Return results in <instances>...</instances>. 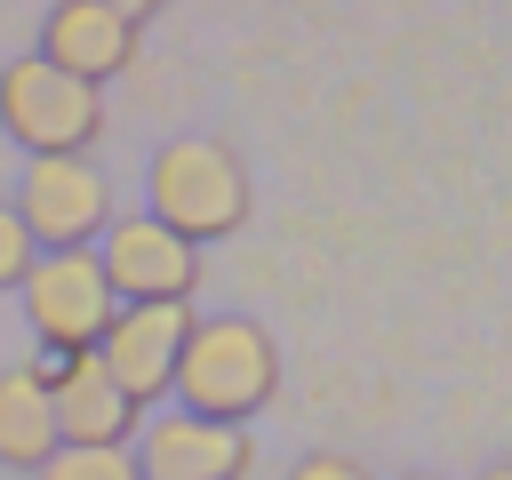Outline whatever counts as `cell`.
Here are the masks:
<instances>
[{"instance_id": "obj_15", "label": "cell", "mask_w": 512, "mask_h": 480, "mask_svg": "<svg viewBox=\"0 0 512 480\" xmlns=\"http://www.w3.org/2000/svg\"><path fill=\"white\" fill-rule=\"evenodd\" d=\"M104 8H120L128 24H152V16H160V8H176V0H104Z\"/></svg>"}, {"instance_id": "obj_16", "label": "cell", "mask_w": 512, "mask_h": 480, "mask_svg": "<svg viewBox=\"0 0 512 480\" xmlns=\"http://www.w3.org/2000/svg\"><path fill=\"white\" fill-rule=\"evenodd\" d=\"M480 480H512V464H488V472H480Z\"/></svg>"}, {"instance_id": "obj_7", "label": "cell", "mask_w": 512, "mask_h": 480, "mask_svg": "<svg viewBox=\"0 0 512 480\" xmlns=\"http://www.w3.org/2000/svg\"><path fill=\"white\" fill-rule=\"evenodd\" d=\"M128 448H136V472L144 480H248L256 472V432L248 424L192 416V408L144 416Z\"/></svg>"}, {"instance_id": "obj_4", "label": "cell", "mask_w": 512, "mask_h": 480, "mask_svg": "<svg viewBox=\"0 0 512 480\" xmlns=\"http://www.w3.org/2000/svg\"><path fill=\"white\" fill-rule=\"evenodd\" d=\"M16 296H24L32 344H40L48 360L96 352L104 320L120 312V296H112V280H104L96 248H40V256H32V272L16 280Z\"/></svg>"}, {"instance_id": "obj_12", "label": "cell", "mask_w": 512, "mask_h": 480, "mask_svg": "<svg viewBox=\"0 0 512 480\" xmlns=\"http://www.w3.org/2000/svg\"><path fill=\"white\" fill-rule=\"evenodd\" d=\"M40 480H144V472H136V448H80V440H64L40 464Z\"/></svg>"}, {"instance_id": "obj_8", "label": "cell", "mask_w": 512, "mask_h": 480, "mask_svg": "<svg viewBox=\"0 0 512 480\" xmlns=\"http://www.w3.org/2000/svg\"><path fill=\"white\" fill-rule=\"evenodd\" d=\"M184 336H192V304H120V312L104 320V336H96V360H104V376H112L136 408H152V400L176 392Z\"/></svg>"}, {"instance_id": "obj_17", "label": "cell", "mask_w": 512, "mask_h": 480, "mask_svg": "<svg viewBox=\"0 0 512 480\" xmlns=\"http://www.w3.org/2000/svg\"><path fill=\"white\" fill-rule=\"evenodd\" d=\"M416 480H424V472H416Z\"/></svg>"}, {"instance_id": "obj_10", "label": "cell", "mask_w": 512, "mask_h": 480, "mask_svg": "<svg viewBox=\"0 0 512 480\" xmlns=\"http://www.w3.org/2000/svg\"><path fill=\"white\" fill-rule=\"evenodd\" d=\"M48 368V392H56V440H80V448H128L136 424L152 408H136L96 352H72V360H40Z\"/></svg>"}, {"instance_id": "obj_3", "label": "cell", "mask_w": 512, "mask_h": 480, "mask_svg": "<svg viewBox=\"0 0 512 480\" xmlns=\"http://www.w3.org/2000/svg\"><path fill=\"white\" fill-rule=\"evenodd\" d=\"M0 136L24 144V160L96 152V136H104V88L72 80L64 64H48L32 48V56L0 64Z\"/></svg>"}, {"instance_id": "obj_9", "label": "cell", "mask_w": 512, "mask_h": 480, "mask_svg": "<svg viewBox=\"0 0 512 480\" xmlns=\"http://www.w3.org/2000/svg\"><path fill=\"white\" fill-rule=\"evenodd\" d=\"M40 56L64 64L72 80L104 88V80H120V72L144 56V24H128V16L104 8V0H56V8L40 16Z\"/></svg>"}, {"instance_id": "obj_5", "label": "cell", "mask_w": 512, "mask_h": 480, "mask_svg": "<svg viewBox=\"0 0 512 480\" xmlns=\"http://www.w3.org/2000/svg\"><path fill=\"white\" fill-rule=\"evenodd\" d=\"M16 216H24L32 248H96L120 208H112V176L88 152H56V160H32L24 168Z\"/></svg>"}, {"instance_id": "obj_13", "label": "cell", "mask_w": 512, "mask_h": 480, "mask_svg": "<svg viewBox=\"0 0 512 480\" xmlns=\"http://www.w3.org/2000/svg\"><path fill=\"white\" fill-rule=\"evenodd\" d=\"M32 232H24V216H16V200H0V296H16V280L32 272Z\"/></svg>"}, {"instance_id": "obj_14", "label": "cell", "mask_w": 512, "mask_h": 480, "mask_svg": "<svg viewBox=\"0 0 512 480\" xmlns=\"http://www.w3.org/2000/svg\"><path fill=\"white\" fill-rule=\"evenodd\" d=\"M288 480H376L360 456H336V448H312V456H296L288 464Z\"/></svg>"}, {"instance_id": "obj_1", "label": "cell", "mask_w": 512, "mask_h": 480, "mask_svg": "<svg viewBox=\"0 0 512 480\" xmlns=\"http://www.w3.org/2000/svg\"><path fill=\"white\" fill-rule=\"evenodd\" d=\"M144 216L184 232L192 248L232 240L256 216V176L240 168V152L224 136H168L144 160Z\"/></svg>"}, {"instance_id": "obj_6", "label": "cell", "mask_w": 512, "mask_h": 480, "mask_svg": "<svg viewBox=\"0 0 512 480\" xmlns=\"http://www.w3.org/2000/svg\"><path fill=\"white\" fill-rule=\"evenodd\" d=\"M96 264L120 304H192L200 288V248L152 216H112L96 240Z\"/></svg>"}, {"instance_id": "obj_2", "label": "cell", "mask_w": 512, "mask_h": 480, "mask_svg": "<svg viewBox=\"0 0 512 480\" xmlns=\"http://www.w3.org/2000/svg\"><path fill=\"white\" fill-rule=\"evenodd\" d=\"M280 392V344L264 320L248 312H216V320H192L184 336V360H176V408L192 416H216V424H256Z\"/></svg>"}, {"instance_id": "obj_11", "label": "cell", "mask_w": 512, "mask_h": 480, "mask_svg": "<svg viewBox=\"0 0 512 480\" xmlns=\"http://www.w3.org/2000/svg\"><path fill=\"white\" fill-rule=\"evenodd\" d=\"M56 392L48 368H0V464L8 472H40L56 456Z\"/></svg>"}]
</instances>
